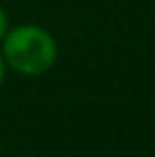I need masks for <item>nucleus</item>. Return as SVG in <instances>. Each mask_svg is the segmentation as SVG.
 I'll use <instances>...</instances> for the list:
<instances>
[{
  "label": "nucleus",
  "instance_id": "obj_2",
  "mask_svg": "<svg viewBox=\"0 0 155 157\" xmlns=\"http://www.w3.org/2000/svg\"><path fill=\"white\" fill-rule=\"evenodd\" d=\"M9 32V17H6V13H4V9L0 6V40L4 38V34Z\"/></svg>",
  "mask_w": 155,
  "mask_h": 157
},
{
  "label": "nucleus",
  "instance_id": "obj_3",
  "mask_svg": "<svg viewBox=\"0 0 155 157\" xmlns=\"http://www.w3.org/2000/svg\"><path fill=\"white\" fill-rule=\"evenodd\" d=\"M4 78H6V62H4V57H2V53H0V87H2Z\"/></svg>",
  "mask_w": 155,
  "mask_h": 157
},
{
  "label": "nucleus",
  "instance_id": "obj_1",
  "mask_svg": "<svg viewBox=\"0 0 155 157\" xmlns=\"http://www.w3.org/2000/svg\"><path fill=\"white\" fill-rule=\"evenodd\" d=\"M2 57L9 68L24 77L47 75L57 62V40L49 30L34 24H24L4 34Z\"/></svg>",
  "mask_w": 155,
  "mask_h": 157
}]
</instances>
